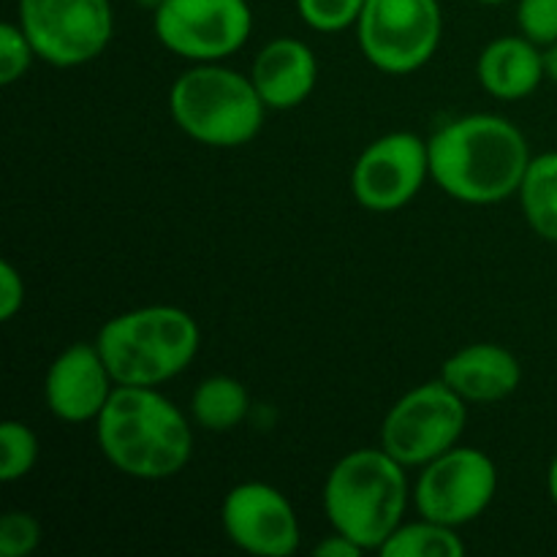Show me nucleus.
<instances>
[{"label": "nucleus", "instance_id": "nucleus-18", "mask_svg": "<svg viewBox=\"0 0 557 557\" xmlns=\"http://www.w3.org/2000/svg\"><path fill=\"white\" fill-rule=\"evenodd\" d=\"M525 221L547 243H557V152L533 156L520 185Z\"/></svg>", "mask_w": 557, "mask_h": 557}, {"label": "nucleus", "instance_id": "nucleus-13", "mask_svg": "<svg viewBox=\"0 0 557 557\" xmlns=\"http://www.w3.org/2000/svg\"><path fill=\"white\" fill-rule=\"evenodd\" d=\"M114 386L117 384H114L96 343L92 346L74 343L49 364L44 395H47L49 411L60 422L82 424L96 422L101 417Z\"/></svg>", "mask_w": 557, "mask_h": 557}, {"label": "nucleus", "instance_id": "nucleus-8", "mask_svg": "<svg viewBox=\"0 0 557 557\" xmlns=\"http://www.w3.org/2000/svg\"><path fill=\"white\" fill-rule=\"evenodd\" d=\"M20 27L44 63L76 69L109 47L114 14L109 0H20Z\"/></svg>", "mask_w": 557, "mask_h": 557}, {"label": "nucleus", "instance_id": "nucleus-25", "mask_svg": "<svg viewBox=\"0 0 557 557\" xmlns=\"http://www.w3.org/2000/svg\"><path fill=\"white\" fill-rule=\"evenodd\" d=\"M25 305V283L11 261L0 264V321H11Z\"/></svg>", "mask_w": 557, "mask_h": 557}, {"label": "nucleus", "instance_id": "nucleus-20", "mask_svg": "<svg viewBox=\"0 0 557 557\" xmlns=\"http://www.w3.org/2000/svg\"><path fill=\"white\" fill-rule=\"evenodd\" d=\"M0 482L11 484L25 479L38 462V438L25 422L0 424Z\"/></svg>", "mask_w": 557, "mask_h": 557}, {"label": "nucleus", "instance_id": "nucleus-2", "mask_svg": "<svg viewBox=\"0 0 557 557\" xmlns=\"http://www.w3.org/2000/svg\"><path fill=\"white\" fill-rule=\"evenodd\" d=\"M101 455L141 482L172 479L194 455V430L156 386H114L96 419Z\"/></svg>", "mask_w": 557, "mask_h": 557}, {"label": "nucleus", "instance_id": "nucleus-11", "mask_svg": "<svg viewBox=\"0 0 557 557\" xmlns=\"http://www.w3.org/2000/svg\"><path fill=\"white\" fill-rule=\"evenodd\" d=\"M430 147L422 136L395 131L364 147L351 172L354 199L370 212H395L422 190Z\"/></svg>", "mask_w": 557, "mask_h": 557}, {"label": "nucleus", "instance_id": "nucleus-7", "mask_svg": "<svg viewBox=\"0 0 557 557\" xmlns=\"http://www.w3.org/2000/svg\"><path fill=\"white\" fill-rule=\"evenodd\" d=\"M466 400L444 381H428L406 392L381 424V449L400 466H428L457 446L466 430Z\"/></svg>", "mask_w": 557, "mask_h": 557}, {"label": "nucleus", "instance_id": "nucleus-28", "mask_svg": "<svg viewBox=\"0 0 557 557\" xmlns=\"http://www.w3.org/2000/svg\"><path fill=\"white\" fill-rule=\"evenodd\" d=\"M547 487H549V498H553V504L557 506V451H555L553 462H549V471H547Z\"/></svg>", "mask_w": 557, "mask_h": 557}, {"label": "nucleus", "instance_id": "nucleus-15", "mask_svg": "<svg viewBox=\"0 0 557 557\" xmlns=\"http://www.w3.org/2000/svg\"><path fill=\"white\" fill-rule=\"evenodd\" d=\"M250 79L267 109H294L313 92L319 63L308 44L283 36L256 54Z\"/></svg>", "mask_w": 557, "mask_h": 557}, {"label": "nucleus", "instance_id": "nucleus-12", "mask_svg": "<svg viewBox=\"0 0 557 557\" xmlns=\"http://www.w3.org/2000/svg\"><path fill=\"white\" fill-rule=\"evenodd\" d=\"M221 520L234 547L250 555L288 557L299 549L297 511L272 484L243 482L228 490Z\"/></svg>", "mask_w": 557, "mask_h": 557}, {"label": "nucleus", "instance_id": "nucleus-26", "mask_svg": "<svg viewBox=\"0 0 557 557\" xmlns=\"http://www.w3.org/2000/svg\"><path fill=\"white\" fill-rule=\"evenodd\" d=\"M313 553H315V557H359L364 549L359 547L357 542H351V539L335 531L330 539H324V542L315 544Z\"/></svg>", "mask_w": 557, "mask_h": 557}, {"label": "nucleus", "instance_id": "nucleus-30", "mask_svg": "<svg viewBox=\"0 0 557 557\" xmlns=\"http://www.w3.org/2000/svg\"><path fill=\"white\" fill-rule=\"evenodd\" d=\"M476 3H484V5H498V3H506V0H476Z\"/></svg>", "mask_w": 557, "mask_h": 557}, {"label": "nucleus", "instance_id": "nucleus-29", "mask_svg": "<svg viewBox=\"0 0 557 557\" xmlns=\"http://www.w3.org/2000/svg\"><path fill=\"white\" fill-rule=\"evenodd\" d=\"M136 5H139V9H145V11H150V14H156L158 9H161L163 3H166V0H134Z\"/></svg>", "mask_w": 557, "mask_h": 557}, {"label": "nucleus", "instance_id": "nucleus-24", "mask_svg": "<svg viewBox=\"0 0 557 557\" xmlns=\"http://www.w3.org/2000/svg\"><path fill=\"white\" fill-rule=\"evenodd\" d=\"M517 25L522 36L539 47L557 41V0H520L517 3Z\"/></svg>", "mask_w": 557, "mask_h": 557}, {"label": "nucleus", "instance_id": "nucleus-6", "mask_svg": "<svg viewBox=\"0 0 557 557\" xmlns=\"http://www.w3.org/2000/svg\"><path fill=\"white\" fill-rule=\"evenodd\" d=\"M444 16L438 0H364L359 49L384 74H411L438 52Z\"/></svg>", "mask_w": 557, "mask_h": 557}, {"label": "nucleus", "instance_id": "nucleus-10", "mask_svg": "<svg viewBox=\"0 0 557 557\" xmlns=\"http://www.w3.org/2000/svg\"><path fill=\"white\" fill-rule=\"evenodd\" d=\"M498 493V468L493 457L468 446H451L422 466L413 487L417 511L428 520L462 528L479 520Z\"/></svg>", "mask_w": 557, "mask_h": 557}, {"label": "nucleus", "instance_id": "nucleus-14", "mask_svg": "<svg viewBox=\"0 0 557 557\" xmlns=\"http://www.w3.org/2000/svg\"><path fill=\"white\" fill-rule=\"evenodd\" d=\"M441 381L466 403H500L520 389L522 368L509 348L473 343L446 359Z\"/></svg>", "mask_w": 557, "mask_h": 557}, {"label": "nucleus", "instance_id": "nucleus-21", "mask_svg": "<svg viewBox=\"0 0 557 557\" xmlns=\"http://www.w3.org/2000/svg\"><path fill=\"white\" fill-rule=\"evenodd\" d=\"M364 0H297L299 20L319 33H341L357 25Z\"/></svg>", "mask_w": 557, "mask_h": 557}, {"label": "nucleus", "instance_id": "nucleus-1", "mask_svg": "<svg viewBox=\"0 0 557 557\" xmlns=\"http://www.w3.org/2000/svg\"><path fill=\"white\" fill-rule=\"evenodd\" d=\"M428 147L430 177L466 205H495L520 194L533 158L522 131L498 114L451 120L430 136Z\"/></svg>", "mask_w": 557, "mask_h": 557}, {"label": "nucleus", "instance_id": "nucleus-5", "mask_svg": "<svg viewBox=\"0 0 557 557\" xmlns=\"http://www.w3.org/2000/svg\"><path fill=\"white\" fill-rule=\"evenodd\" d=\"M174 123L207 147H243L259 136L267 103L253 79L218 63H196L169 92Z\"/></svg>", "mask_w": 557, "mask_h": 557}, {"label": "nucleus", "instance_id": "nucleus-17", "mask_svg": "<svg viewBox=\"0 0 557 557\" xmlns=\"http://www.w3.org/2000/svg\"><path fill=\"white\" fill-rule=\"evenodd\" d=\"M248 411V389L232 375H210L190 397V413L210 433H228L245 422Z\"/></svg>", "mask_w": 557, "mask_h": 557}, {"label": "nucleus", "instance_id": "nucleus-22", "mask_svg": "<svg viewBox=\"0 0 557 557\" xmlns=\"http://www.w3.org/2000/svg\"><path fill=\"white\" fill-rule=\"evenodd\" d=\"M36 58V49L20 27V22H3L0 25V82L14 85L16 79L27 74Z\"/></svg>", "mask_w": 557, "mask_h": 557}, {"label": "nucleus", "instance_id": "nucleus-4", "mask_svg": "<svg viewBox=\"0 0 557 557\" xmlns=\"http://www.w3.org/2000/svg\"><path fill=\"white\" fill-rule=\"evenodd\" d=\"M408 506L406 466L384 449H357L341 457L324 484V511L332 531L364 553L384 547Z\"/></svg>", "mask_w": 557, "mask_h": 557}, {"label": "nucleus", "instance_id": "nucleus-3", "mask_svg": "<svg viewBox=\"0 0 557 557\" xmlns=\"http://www.w3.org/2000/svg\"><path fill=\"white\" fill-rule=\"evenodd\" d=\"M199 343L196 319L174 305H150L114 315L96 337L117 386L166 384L194 362Z\"/></svg>", "mask_w": 557, "mask_h": 557}, {"label": "nucleus", "instance_id": "nucleus-27", "mask_svg": "<svg viewBox=\"0 0 557 557\" xmlns=\"http://www.w3.org/2000/svg\"><path fill=\"white\" fill-rule=\"evenodd\" d=\"M544 74L557 85V41L544 47Z\"/></svg>", "mask_w": 557, "mask_h": 557}, {"label": "nucleus", "instance_id": "nucleus-23", "mask_svg": "<svg viewBox=\"0 0 557 557\" xmlns=\"http://www.w3.org/2000/svg\"><path fill=\"white\" fill-rule=\"evenodd\" d=\"M41 544V522L27 511H5L0 520V557H27Z\"/></svg>", "mask_w": 557, "mask_h": 557}, {"label": "nucleus", "instance_id": "nucleus-16", "mask_svg": "<svg viewBox=\"0 0 557 557\" xmlns=\"http://www.w3.org/2000/svg\"><path fill=\"white\" fill-rule=\"evenodd\" d=\"M479 82L490 96L500 101H520L531 96L544 74V52L539 44L525 36H504L495 38L484 47L482 58L476 63Z\"/></svg>", "mask_w": 557, "mask_h": 557}, {"label": "nucleus", "instance_id": "nucleus-9", "mask_svg": "<svg viewBox=\"0 0 557 557\" xmlns=\"http://www.w3.org/2000/svg\"><path fill=\"white\" fill-rule=\"evenodd\" d=\"M156 36L190 63H218L245 47L253 30L248 0H166L152 14Z\"/></svg>", "mask_w": 557, "mask_h": 557}, {"label": "nucleus", "instance_id": "nucleus-19", "mask_svg": "<svg viewBox=\"0 0 557 557\" xmlns=\"http://www.w3.org/2000/svg\"><path fill=\"white\" fill-rule=\"evenodd\" d=\"M379 553L384 557H462L466 544L457 536V528L422 517L411 525L400 522Z\"/></svg>", "mask_w": 557, "mask_h": 557}]
</instances>
